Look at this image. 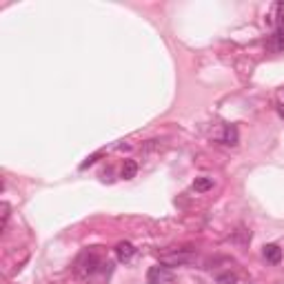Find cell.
<instances>
[{
  "mask_svg": "<svg viewBox=\"0 0 284 284\" xmlns=\"http://www.w3.org/2000/svg\"><path fill=\"white\" fill-rule=\"evenodd\" d=\"M76 271H78L82 277H93L96 273L109 275V271H111V262H102L100 257H98V253L87 251V253L80 255L78 264H76Z\"/></svg>",
  "mask_w": 284,
  "mask_h": 284,
  "instance_id": "6da1fadb",
  "label": "cell"
},
{
  "mask_svg": "<svg viewBox=\"0 0 284 284\" xmlns=\"http://www.w3.org/2000/svg\"><path fill=\"white\" fill-rule=\"evenodd\" d=\"M275 31L273 36H271V49L275 51V54H280L284 51V7L282 5H275Z\"/></svg>",
  "mask_w": 284,
  "mask_h": 284,
  "instance_id": "7a4b0ae2",
  "label": "cell"
},
{
  "mask_svg": "<svg viewBox=\"0 0 284 284\" xmlns=\"http://www.w3.org/2000/svg\"><path fill=\"white\" fill-rule=\"evenodd\" d=\"M173 280V271L167 264H156L147 271V282L149 284H167Z\"/></svg>",
  "mask_w": 284,
  "mask_h": 284,
  "instance_id": "3957f363",
  "label": "cell"
},
{
  "mask_svg": "<svg viewBox=\"0 0 284 284\" xmlns=\"http://www.w3.org/2000/svg\"><path fill=\"white\" fill-rule=\"evenodd\" d=\"M193 257H196V255H193L191 251H176V253H162V255H160V262L167 264V267H178V264L191 262Z\"/></svg>",
  "mask_w": 284,
  "mask_h": 284,
  "instance_id": "277c9868",
  "label": "cell"
},
{
  "mask_svg": "<svg viewBox=\"0 0 284 284\" xmlns=\"http://www.w3.org/2000/svg\"><path fill=\"white\" fill-rule=\"evenodd\" d=\"M133 255H135V247L131 242H120L118 247H115V257H118V262H122V264L131 262Z\"/></svg>",
  "mask_w": 284,
  "mask_h": 284,
  "instance_id": "5b68a950",
  "label": "cell"
},
{
  "mask_svg": "<svg viewBox=\"0 0 284 284\" xmlns=\"http://www.w3.org/2000/svg\"><path fill=\"white\" fill-rule=\"evenodd\" d=\"M262 255H264V260L271 262V264H280L282 249L277 247V244H264V247H262Z\"/></svg>",
  "mask_w": 284,
  "mask_h": 284,
  "instance_id": "8992f818",
  "label": "cell"
},
{
  "mask_svg": "<svg viewBox=\"0 0 284 284\" xmlns=\"http://www.w3.org/2000/svg\"><path fill=\"white\" fill-rule=\"evenodd\" d=\"M220 140L224 142V145H229V147H235L238 140H240V135H238V127L235 125H227V127H224V131H222V135H220Z\"/></svg>",
  "mask_w": 284,
  "mask_h": 284,
  "instance_id": "52a82bcc",
  "label": "cell"
},
{
  "mask_svg": "<svg viewBox=\"0 0 284 284\" xmlns=\"http://www.w3.org/2000/svg\"><path fill=\"white\" fill-rule=\"evenodd\" d=\"M135 173H138V162H135V160H125L120 176L125 180H131V178H135Z\"/></svg>",
  "mask_w": 284,
  "mask_h": 284,
  "instance_id": "ba28073f",
  "label": "cell"
},
{
  "mask_svg": "<svg viewBox=\"0 0 284 284\" xmlns=\"http://www.w3.org/2000/svg\"><path fill=\"white\" fill-rule=\"evenodd\" d=\"M211 186H213V180L211 178H196V180H193V189L200 191V193L209 191Z\"/></svg>",
  "mask_w": 284,
  "mask_h": 284,
  "instance_id": "9c48e42d",
  "label": "cell"
},
{
  "mask_svg": "<svg viewBox=\"0 0 284 284\" xmlns=\"http://www.w3.org/2000/svg\"><path fill=\"white\" fill-rule=\"evenodd\" d=\"M238 277L233 273H220L218 275V284H235Z\"/></svg>",
  "mask_w": 284,
  "mask_h": 284,
  "instance_id": "30bf717a",
  "label": "cell"
},
{
  "mask_svg": "<svg viewBox=\"0 0 284 284\" xmlns=\"http://www.w3.org/2000/svg\"><path fill=\"white\" fill-rule=\"evenodd\" d=\"M100 156H102V153H100V151H98V153H93V156H89V158L85 160V162H82V164H80V169H87V167H91V164H93V162H96V160H98Z\"/></svg>",
  "mask_w": 284,
  "mask_h": 284,
  "instance_id": "8fae6325",
  "label": "cell"
},
{
  "mask_svg": "<svg viewBox=\"0 0 284 284\" xmlns=\"http://www.w3.org/2000/svg\"><path fill=\"white\" fill-rule=\"evenodd\" d=\"M277 113H280L282 118H284V105H277Z\"/></svg>",
  "mask_w": 284,
  "mask_h": 284,
  "instance_id": "7c38bea8",
  "label": "cell"
}]
</instances>
